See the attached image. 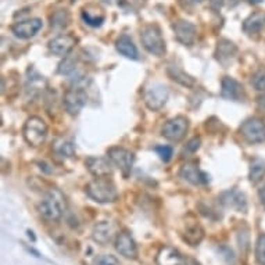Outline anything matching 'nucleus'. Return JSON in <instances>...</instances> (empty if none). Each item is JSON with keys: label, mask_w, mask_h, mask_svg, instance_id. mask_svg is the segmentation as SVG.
Returning <instances> with one entry per match:
<instances>
[{"label": "nucleus", "mask_w": 265, "mask_h": 265, "mask_svg": "<svg viewBox=\"0 0 265 265\" xmlns=\"http://www.w3.org/2000/svg\"><path fill=\"white\" fill-rule=\"evenodd\" d=\"M85 192L93 202L100 204L113 203L118 198L117 186L109 178H96L85 186Z\"/></svg>", "instance_id": "f257e3e1"}, {"label": "nucleus", "mask_w": 265, "mask_h": 265, "mask_svg": "<svg viewBox=\"0 0 265 265\" xmlns=\"http://www.w3.org/2000/svg\"><path fill=\"white\" fill-rule=\"evenodd\" d=\"M65 210V198L57 189H52L38 206V211L46 221H60Z\"/></svg>", "instance_id": "f03ea898"}, {"label": "nucleus", "mask_w": 265, "mask_h": 265, "mask_svg": "<svg viewBox=\"0 0 265 265\" xmlns=\"http://www.w3.org/2000/svg\"><path fill=\"white\" fill-rule=\"evenodd\" d=\"M141 41L143 47L153 56L161 57L165 54V41L162 38L160 26L156 25V24L147 25L142 29Z\"/></svg>", "instance_id": "7ed1b4c3"}, {"label": "nucleus", "mask_w": 265, "mask_h": 265, "mask_svg": "<svg viewBox=\"0 0 265 265\" xmlns=\"http://www.w3.org/2000/svg\"><path fill=\"white\" fill-rule=\"evenodd\" d=\"M22 136L29 146L39 147L46 141L47 125L45 121L39 117H31L28 118L22 128Z\"/></svg>", "instance_id": "20e7f679"}, {"label": "nucleus", "mask_w": 265, "mask_h": 265, "mask_svg": "<svg viewBox=\"0 0 265 265\" xmlns=\"http://www.w3.org/2000/svg\"><path fill=\"white\" fill-rule=\"evenodd\" d=\"M107 157H109L111 162L117 167L124 177H128L129 172L132 171V167L135 162V154L125 147H120V146H115L111 147L107 151Z\"/></svg>", "instance_id": "39448f33"}, {"label": "nucleus", "mask_w": 265, "mask_h": 265, "mask_svg": "<svg viewBox=\"0 0 265 265\" xmlns=\"http://www.w3.org/2000/svg\"><path fill=\"white\" fill-rule=\"evenodd\" d=\"M189 130V120L183 115H178L172 120L167 121L161 129V135L167 141L179 142L186 136Z\"/></svg>", "instance_id": "423d86ee"}, {"label": "nucleus", "mask_w": 265, "mask_h": 265, "mask_svg": "<svg viewBox=\"0 0 265 265\" xmlns=\"http://www.w3.org/2000/svg\"><path fill=\"white\" fill-rule=\"evenodd\" d=\"M240 135L249 143H262L265 142V122L260 118H249L240 125Z\"/></svg>", "instance_id": "0eeeda50"}, {"label": "nucleus", "mask_w": 265, "mask_h": 265, "mask_svg": "<svg viewBox=\"0 0 265 265\" xmlns=\"http://www.w3.org/2000/svg\"><path fill=\"white\" fill-rule=\"evenodd\" d=\"M182 239L186 242L189 246H197L202 243V240L204 239V229L197 221V218L189 214L185 222H183L182 229Z\"/></svg>", "instance_id": "6e6552de"}, {"label": "nucleus", "mask_w": 265, "mask_h": 265, "mask_svg": "<svg viewBox=\"0 0 265 265\" xmlns=\"http://www.w3.org/2000/svg\"><path fill=\"white\" fill-rule=\"evenodd\" d=\"M86 100H88V94L83 90V88H71L64 94L62 104L68 114L78 115L79 111L86 104Z\"/></svg>", "instance_id": "1a4fd4ad"}, {"label": "nucleus", "mask_w": 265, "mask_h": 265, "mask_svg": "<svg viewBox=\"0 0 265 265\" xmlns=\"http://www.w3.org/2000/svg\"><path fill=\"white\" fill-rule=\"evenodd\" d=\"M168 96H170L168 88L161 83H157V85H153L151 88L147 89L145 94V103L147 109L151 111H158L165 106Z\"/></svg>", "instance_id": "9d476101"}, {"label": "nucleus", "mask_w": 265, "mask_h": 265, "mask_svg": "<svg viewBox=\"0 0 265 265\" xmlns=\"http://www.w3.org/2000/svg\"><path fill=\"white\" fill-rule=\"evenodd\" d=\"M115 250L120 253L122 257L128 258V260H136L139 255V250H138V245L134 240V238L130 236L128 232H121L117 235L114 242Z\"/></svg>", "instance_id": "9b49d317"}, {"label": "nucleus", "mask_w": 265, "mask_h": 265, "mask_svg": "<svg viewBox=\"0 0 265 265\" xmlns=\"http://www.w3.org/2000/svg\"><path fill=\"white\" fill-rule=\"evenodd\" d=\"M75 45H77V38L73 37V35H68V34H64V35H58V37L49 42V50L54 56L65 57L73 52Z\"/></svg>", "instance_id": "f8f14e48"}, {"label": "nucleus", "mask_w": 265, "mask_h": 265, "mask_svg": "<svg viewBox=\"0 0 265 265\" xmlns=\"http://www.w3.org/2000/svg\"><path fill=\"white\" fill-rule=\"evenodd\" d=\"M172 28H174V34L179 43H182L185 46H192L196 42L197 31H196V26L193 25L190 21L179 20L172 25Z\"/></svg>", "instance_id": "ddd939ff"}, {"label": "nucleus", "mask_w": 265, "mask_h": 265, "mask_svg": "<svg viewBox=\"0 0 265 265\" xmlns=\"http://www.w3.org/2000/svg\"><path fill=\"white\" fill-rule=\"evenodd\" d=\"M88 171L96 178H107L113 174V162L109 157H89L85 161Z\"/></svg>", "instance_id": "4468645a"}, {"label": "nucleus", "mask_w": 265, "mask_h": 265, "mask_svg": "<svg viewBox=\"0 0 265 265\" xmlns=\"http://www.w3.org/2000/svg\"><path fill=\"white\" fill-rule=\"evenodd\" d=\"M42 26H43V22L41 18H29V20L16 22L11 26V32L20 39H29L41 31Z\"/></svg>", "instance_id": "2eb2a0df"}, {"label": "nucleus", "mask_w": 265, "mask_h": 265, "mask_svg": "<svg viewBox=\"0 0 265 265\" xmlns=\"http://www.w3.org/2000/svg\"><path fill=\"white\" fill-rule=\"evenodd\" d=\"M179 177L182 178L183 181H186L190 185H204L208 182V175L203 172L196 162H186L181 167L179 170Z\"/></svg>", "instance_id": "dca6fc26"}, {"label": "nucleus", "mask_w": 265, "mask_h": 265, "mask_svg": "<svg viewBox=\"0 0 265 265\" xmlns=\"http://www.w3.org/2000/svg\"><path fill=\"white\" fill-rule=\"evenodd\" d=\"M221 96L226 100L242 102L246 97V92L242 83L230 77H225L221 82Z\"/></svg>", "instance_id": "f3484780"}, {"label": "nucleus", "mask_w": 265, "mask_h": 265, "mask_svg": "<svg viewBox=\"0 0 265 265\" xmlns=\"http://www.w3.org/2000/svg\"><path fill=\"white\" fill-rule=\"evenodd\" d=\"M186 261L182 253L171 246L161 247L156 257L157 265H186Z\"/></svg>", "instance_id": "a211bd4d"}, {"label": "nucleus", "mask_w": 265, "mask_h": 265, "mask_svg": "<svg viewBox=\"0 0 265 265\" xmlns=\"http://www.w3.org/2000/svg\"><path fill=\"white\" fill-rule=\"evenodd\" d=\"M236 53H238V47L234 42H230L229 39H219L215 49V58L224 67L230 64V61L236 57Z\"/></svg>", "instance_id": "6ab92c4d"}, {"label": "nucleus", "mask_w": 265, "mask_h": 265, "mask_svg": "<svg viewBox=\"0 0 265 265\" xmlns=\"http://www.w3.org/2000/svg\"><path fill=\"white\" fill-rule=\"evenodd\" d=\"M115 234V225L110 221H102L93 226L92 230V239L102 246H106L111 242Z\"/></svg>", "instance_id": "aec40b11"}, {"label": "nucleus", "mask_w": 265, "mask_h": 265, "mask_svg": "<svg viewBox=\"0 0 265 265\" xmlns=\"http://www.w3.org/2000/svg\"><path fill=\"white\" fill-rule=\"evenodd\" d=\"M221 203L224 204L225 207L238 210L239 213H246L247 211V202H246L245 194L238 192V190H230V192L224 193L221 196Z\"/></svg>", "instance_id": "412c9836"}, {"label": "nucleus", "mask_w": 265, "mask_h": 265, "mask_svg": "<svg viewBox=\"0 0 265 265\" xmlns=\"http://www.w3.org/2000/svg\"><path fill=\"white\" fill-rule=\"evenodd\" d=\"M115 47L124 57L129 58V60H138L139 58V53H138L135 43L128 35H121L115 42Z\"/></svg>", "instance_id": "4be33fe9"}, {"label": "nucleus", "mask_w": 265, "mask_h": 265, "mask_svg": "<svg viewBox=\"0 0 265 265\" xmlns=\"http://www.w3.org/2000/svg\"><path fill=\"white\" fill-rule=\"evenodd\" d=\"M167 74L172 81H175L185 88H193L196 85V79L193 78L192 75L185 73L182 68L177 67V65H170L167 68Z\"/></svg>", "instance_id": "5701e85b"}, {"label": "nucleus", "mask_w": 265, "mask_h": 265, "mask_svg": "<svg viewBox=\"0 0 265 265\" xmlns=\"http://www.w3.org/2000/svg\"><path fill=\"white\" fill-rule=\"evenodd\" d=\"M53 150L56 151L58 156L65 157V158H71L75 156V145L65 138H58L53 145Z\"/></svg>", "instance_id": "b1692460"}, {"label": "nucleus", "mask_w": 265, "mask_h": 265, "mask_svg": "<svg viewBox=\"0 0 265 265\" xmlns=\"http://www.w3.org/2000/svg\"><path fill=\"white\" fill-rule=\"evenodd\" d=\"M82 18L83 21L90 26H100L104 21V13L100 9H93L92 10V6L90 7H85L82 10Z\"/></svg>", "instance_id": "393cba45"}, {"label": "nucleus", "mask_w": 265, "mask_h": 265, "mask_svg": "<svg viewBox=\"0 0 265 265\" xmlns=\"http://www.w3.org/2000/svg\"><path fill=\"white\" fill-rule=\"evenodd\" d=\"M265 177V161L257 158L254 161L250 164V171H249V179L253 185H257L262 181V178Z\"/></svg>", "instance_id": "a878e982"}, {"label": "nucleus", "mask_w": 265, "mask_h": 265, "mask_svg": "<svg viewBox=\"0 0 265 265\" xmlns=\"http://www.w3.org/2000/svg\"><path fill=\"white\" fill-rule=\"evenodd\" d=\"M264 16H261V14H253V16H250L247 20L245 21V24H243V29L245 32L247 34H257V32L261 31V28L264 25Z\"/></svg>", "instance_id": "bb28decb"}, {"label": "nucleus", "mask_w": 265, "mask_h": 265, "mask_svg": "<svg viewBox=\"0 0 265 265\" xmlns=\"http://www.w3.org/2000/svg\"><path fill=\"white\" fill-rule=\"evenodd\" d=\"M50 21H52V28H56V29H62V28H65V26L70 24V21H71V16H70L68 10H58L53 14L52 18H50Z\"/></svg>", "instance_id": "cd10ccee"}, {"label": "nucleus", "mask_w": 265, "mask_h": 265, "mask_svg": "<svg viewBox=\"0 0 265 265\" xmlns=\"http://www.w3.org/2000/svg\"><path fill=\"white\" fill-rule=\"evenodd\" d=\"M77 62H78V57L77 56H65L64 61L60 62V65L57 68V73L61 75H70L75 71L77 68Z\"/></svg>", "instance_id": "c85d7f7f"}, {"label": "nucleus", "mask_w": 265, "mask_h": 265, "mask_svg": "<svg viewBox=\"0 0 265 265\" xmlns=\"http://www.w3.org/2000/svg\"><path fill=\"white\" fill-rule=\"evenodd\" d=\"M255 261L258 265H265V234H261L255 242Z\"/></svg>", "instance_id": "c756f323"}, {"label": "nucleus", "mask_w": 265, "mask_h": 265, "mask_svg": "<svg viewBox=\"0 0 265 265\" xmlns=\"http://www.w3.org/2000/svg\"><path fill=\"white\" fill-rule=\"evenodd\" d=\"M93 265H121L120 261L117 260L115 255L111 254H102L94 260Z\"/></svg>", "instance_id": "7c9ffc66"}, {"label": "nucleus", "mask_w": 265, "mask_h": 265, "mask_svg": "<svg viewBox=\"0 0 265 265\" xmlns=\"http://www.w3.org/2000/svg\"><path fill=\"white\" fill-rule=\"evenodd\" d=\"M156 151H157V154L160 156V158H161L164 162L170 161V160H171L172 154H174V150H172L171 146H167V145L157 146Z\"/></svg>", "instance_id": "2f4dec72"}, {"label": "nucleus", "mask_w": 265, "mask_h": 265, "mask_svg": "<svg viewBox=\"0 0 265 265\" xmlns=\"http://www.w3.org/2000/svg\"><path fill=\"white\" fill-rule=\"evenodd\" d=\"M200 145H202V139L197 138V136L193 138V139L187 142L186 147L183 149V154H193V153H196L200 149Z\"/></svg>", "instance_id": "473e14b6"}, {"label": "nucleus", "mask_w": 265, "mask_h": 265, "mask_svg": "<svg viewBox=\"0 0 265 265\" xmlns=\"http://www.w3.org/2000/svg\"><path fill=\"white\" fill-rule=\"evenodd\" d=\"M253 86L258 92H265V71L255 74L254 78H253Z\"/></svg>", "instance_id": "72a5a7b5"}, {"label": "nucleus", "mask_w": 265, "mask_h": 265, "mask_svg": "<svg viewBox=\"0 0 265 265\" xmlns=\"http://www.w3.org/2000/svg\"><path fill=\"white\" fill-rule=\"evenodd\" d=\"M258 197H260L261 204H262V206L265 207V185L258 189Z\"/></svg>", "instance_id": "f704fd0d"}, {"label": "nucleus", "mask_w": 265, "mask_h": 265, "mask_svg": "<svg viewBox=\"0 0 265 265\" xmlns=\"http://www.w3.org/2000/svg\"><path fill=\"white\" fill-rule=\"evenodd\" d=\"M26 234H28V238H29V239H32V242H37V238H35V235H34V232H32V230H29V229H28V230H26Z\"/></svg>", "instance_id": "c9c22d12"}, {"label": "nucleus", "mask_w": 265, "mask_h": 265, "mask_svg": "<svg viewBox=\"0 0 265 265\" xmlns=\"http://www.w3.org/2000/svg\"><path fill=\"white\" fill-rule=\"evenodd\" d=\"M186 265H200V264H198L196 260H192V258H190V260L186 261Z\"/></svg>", "instance_id": "e433bc0d"}, {"label": "nucleus", "mask_w": 265, "mask_h": 265, "mask_svg": "<svg viewBox=\"0 0 265 265\" xmlns=\"http://www.w3.org/2000/svg\"><path fill=\"white\" fill-rule=\"evenodd\" d=\"M251 2H254V3H261V2H264V0H251Z\"/></svg>", "instance_id": "4c0bfd02"}, {"label": "nucleus", "mask_w": 265, "mask_h": 265, "mask_svg": "<svg viewBox=\"0 0 265 265\" xmlns=\"http://www.w3.org/2000/svg\"><path fill=\"white\" fill-rule=\"evenodd\" d=\"M136 2H146V0H136Z\"/></svg>", "instance_id": "58836bf2"}, {"label": "nucleus", "mask_w": 265, "mask_h": 265, "mask_svg": "<svg viewBox=\"0 0 265 265\" xmlns=\"http://www.w3.org/2000/svg\"><path fill=\"white\" fill-rule=\"evenodd\" d=\"M194 2H203V0H194Z\"/></svg>", "instance_id": "ea45409f"}, {"label": "nucleus", "mask_w": 265, "mask_h": 265, "mask_svg": "<svg viewBox=\"0 0 265 265\" xmlns=\"http://www.w3.org/2000/svg\"><path fill=\"white\" fill-rule=\"evenodd\" d=\"M103 2H110V0H103Z\"/></svg>", "instance_id": "a19ab883"}]
</instances>
